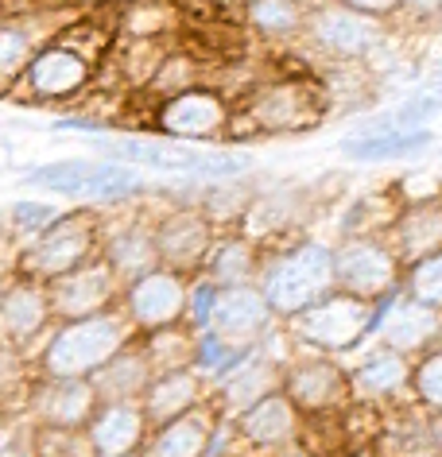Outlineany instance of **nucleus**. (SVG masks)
Here are the masks:
<instances>
[{"label":"nucleus","instance_id":"nucleus-1","mask_svg":"<svg viewBox=\"0 0 442 457\" xmlns=\"http://www.w3.org/2000/svg\"><path fill=\"white\" fill-rule=\"evenodd\" d=\"M233 105L237 112H233L229 144H241V140L314 132L330 117L334 97L322 71H314L311 62H299V66H279V71L256 74V82H248L237 94Z\"/></svg>","mask_w":442,"mask_h":457},{"label":"nucleus","instance_id":"nucleus-2","mask_svg":"<svg viewBox=\"0 0 442 457\" xmlns=\"http://www.w3.org/2000/svg\"><path fill=\"white\" fill-rule=\"evenodd\" d=\"M113 43H117V20H78L43 43L8 89V97L31 101V105H63L78 101L101 78Z\"/></svg>","mask_w":442,"mask_h":457},{"label":"nucleus","instance_id":"nucleus-3","mask_svg":"<svg viewBox=\"0 0 442 457\" xmlns=\"http://www.w3.org/2000/svg\"><path fill=\"white\" fill-rule=\"evenodd\" d=\"M392 39V20L354 12L338 0H314L299 47L307 51L314 71H372L388 54Z\"/></svg>","mask_w":442,"mask_h":457},{"label":"nucleus","instance_id":"nucleus-4","mask_svg":"<svg viewBox=\"0 0 442 457\" xmlns=\"http://www.w3.org/2000/svg\"><path fill=\"white\" fill-rule=\"evenodd\" d=\"M256 287L264 291L271 314L279 322H291L307 306L326 299L334 287V245L319 237H295L276 248H264Z\"/></svg>","mask_w":442,"mask_h":457},{"label":"nucleus","instance_id":"nucleus-5","mask_svg":"<svg viewBox=\"0 0 442 457\" xmlns=\"http://www.w3.org/2000/svg\"><path fill=\"white\" fill-rule=\"evenodd\" d=\"M129 341H136V329L121 314V306L94 318L59 322L39 353V376H47V380H89Z\"/></svg>","mask_w":442,"mask_h":457},{"label":"nucleus","instance_id":"nucleus-6","mask_svg":"<svg viewBox=\"0 0 442 457\" xmlns=\"http://www.w3.org/2000/svg\"><path fill=\"white\" fill-rule=\"evenodd\" d=\"M101 228H105V221H101V213L94 205L59 213L43 233H36L20 248L16 276L31 283H51L66 276V271L89 264L101 253Z\"/></svg>","mask_w":442,"mask_h":457},{"label":"nucleus","instance_id":"nucleus-7","mask_svg":"<svg viewBox=\"0 0 442 457\" xmlns=\"http://www.w3.org/2000/svg\"><path fill=\"white\" fill-rule=\"evenodd\" d=\"M377 303L357 299L346 291H330L326 299L307 306L303 314H295L291 322H283V334L299 349L311 353H357L369 337H377Z\"/></svg>","mask_w":442,"mask_h":457},{"label":"nucleus","instance_id":"nucleus-8","mask_svg":"<svg viewBox=\"0 0 442 457\" xmlns=\"http://www.w3.org/2000/svg\"><path fill=\"white\" fill-rule=\"evenodd\" d=\"M24 182L94 205H121L144 194V179L117 159H54V163L31 167Z\"/></svg>","mask_w":442,"mask_h":457},{"label":"nucleus","instance_id":"nucleus-9","mask_svg":"<svg viewBox=\"0 0 442 457\" xmlns=\"http://www.w3.org/2000/svg\"><path fill=\"white\" fill-rule=\"evenodd\" d=\"M233 112L237 105L225 89L198 82L190 89H179L171 97H155L152 109H147V124L155 129V136H167V140L179 144H213V140L229 144Z\"/></svg>","mask_w":442,"mask_h":457},{"label":"nucleus","instance_id":"nucleus-10","mask_svg":"<svg viewBox=\"0 0 442 457\" xmlns=\"http://www.w3.org/2000/svg\"><path fill=\"white\" fill-rule=\"evenodd\" d=\"M404 264L384 233H357L334 245V287L357 299L377 303L400 291Z\"/></svg>","mask_w":442,"mask_h":457},{"label":"nucleus","instance_id":"nucleus-11","mask_svg":"<svg viewBox=\"0 0 442 457\" xmlns=\"http://www.w3.org/2000/svg\"><path fill=\"white\" fill-rule=\"evenodd\" d=\"M283 392L299 415H334L354 403V387H349V364L334 361L330 353L299 349L283 364Z\"/></svg>","mask_w":442,"mask_h":457},{"label":"nucleus","instance_id":"nucleus-12","mask_svg":"<svg viewBox=\"0 0 442 457\" xmlns=\"http://www.w3.org/2000/svg\"><path fill=\"white\" fill-rule=\"evenodd\" d=\"M187 295H190V276L171 268H152L147 276L124 283L117 306L132 322L136 334H152V329L187 322Z\"/></svg>","mask_w":442,"mask_h":457},{"label":"nucleus","instance_id":"nucleus-13","mask_svg":"<svg viewBox=\"0 0 442 457\" xmlns=\"http://www.w3.org/2000/svg\"><path fill=\"white\" fill-rule=\"evenodd\" d=\"M276 326H279V318L271 314L264 291H260L256 283H245V287L218 291L213 311H210V326L202 329V334H213L233 349H260L276 334Z\"/></svg>","mask_w":442,"mask_h":457},{"label":"nucleus","instance_id":"nucleus-14","mask_svg":"<svg viewBox=\"0 0 442 457\" xmlns=\"http://www.w3.org/2000/svg\"><path fill=\"white\" fill-rule=\"evenodd\" d=\"M43 287H47V303H51L54 322H74V318H94V314L113 311V306L121 303L124 283L113 276V268L97 253L89 264L66 271V276L43 283Z\"/></svg>","mask_w":442,"mask_h":457},{"label":"nucleus","instance_id":"nucleus-15","mask_svg":"<svg viewBox=\"0 0 442 457\" xmlns=\"http://www.w3.org/2000/svg\"><path fill=\"white\" fill-rule=\"evenodd\" d=\"M155 233V253H160V268L183 271V276L195 279L202 264H206L213 237H218V225L210 221L198 205H175V210L160 213L152 221Z\"/></svg>","mask_w":442,"mask_h":457},{"label":"nucleus","instance_id":"nucleus-16","mask_svg":"<svg viewBox=\"0 0 442 457\" xmlns=\"http://www.w3.org/2000/svg\"><path fill=\"white\" fill-rule=\"evenodd\" d=\"M384 237H388V245L396 248L404 268L423 256L442 253V187L427 194H404L400 210H396Z\"/></svg>","mask_w":442,"mask_h":457},{"label":"nucleus","instance_id":"nucleus-17","mask_svg":"<svg viewBox=\"0 0 442 457\" xmlns=\"http://www.w3.org/2000/svg\"><path fill=\"white\" fill-rule=\"evenodd\" d=\"M279 334V329H276ZM271 334V337H276ZM271 337L264 341L260 349H253L248 357L237 364V369L225 376L221 384H213V407L221 411L225 419H233L237 411L253 407L256 399H264L271 392H283V364H288V357H279V353H271Z\"/></svg>","mask_w":442,"mask_h":457},{"label":"nucleus","instance_id":"nucleus-18","mask_svg":"<svg viewBox=\"0 0 442 457\" xmlns=\"http://www.w3.org/2000/svg\"><path fill=\"white\" fill-rule=\"evenodd\" d=\"M229 422H233L237 445H248V450H256V453H276L283 445L299 442L303 415L288 399V392H271L264 399H256L253 407L237 411Z\"/></svg>","mask_w":442,"mask_h":457},{"label":"nucleus","instance_id":"nucleus-19","mask_svg":"<svg viewBox=\"0 0 442 457\" xmlns=\"http://www.w3.org/2000/svg\"><path fill=\"white\" fill-rule=\"evenodd\" d=\"M349 387H354V399L377 407L412 399V357L388 345H372L357 364H349Z\"/></svg>","mask_w":442,"mask_h":457},{"label":"nucleus","instance_id":"nucleus-20","mask_svg":"<svg viewBox=\"0 0 442 457\" xmlns=\"http://www.w3.org/2000/svg\"><path fill=\"white\" fill-rule=\"evenodd\" d=\"M97 403L101 399L89 380H47V376H39V384L28 395V407L39 427L59 430H86Z\"/></svg>","mask_w":442,"mask_h":457},{"label":"nucleus","instance_id":"nucleus-21","mask_svg":"<svg viewBox=\"0 0 442 457\" xmlns=\"http://www.w3.org/2000/svg\"><path fill=\"white\" fill-rule=\"evenodd\" d=\"M377 337H380V345H388V349L415 361L442 341V311L407 299V295L400 291L388 311H384V322L377 329Z\"/></svg>","mask_w":442,"mask_h":457},{"label":"nucleus","instance_id":"nucleus-22","mask_svg":"<svg viewBox=\"0 0 442 457\" xmlns=\"http://www.w3.org/2000/svg\"><path fill=\"white\" fill-rule=\"evenodd\" d=\"M155 217H129L124 225H105L101 228V260L113 268L121 283H132L160 268V253H155Z\"/></svg>","mask_w":442,"mask_h":457},{"label":"nucleus","instance_id":"nucleus-23","mask_svg":"<svg viewBox=\"0 0 442 457\" xmlns=\"http://www.w3.org/2000/svg\"><path fill=\"white\" fill-rule=\"evenodd\" d=\"M152 422H147L140 403H97L94 419L86 422V438L94 457H124L140 453Z\"/></svg>","mask_w":442,"mask_h":457},{"label":"nucleus","instance_id":"nucleus-24","mask_svg":"<svg viewBox=\"0 0 442 457\" xmlns=\"http://www.w3.org/2000/svg\"><path fill=\"white\" fill-rule=\"evenodd\" d=\"M221 422V411L213 407V399L198 403L195 411L179 415L163 427H152L144 442V457H206V445Z\"/></svg>","mask_w":442,"mask_h":457},{"label":"nucleus","instance_id":"nucleus-25","mask_svg":"<svg viewBox=\"0 0 442 457\" xmlns=\"http://www.w3.org/2000/svg\"><path fill=\"white\" fill-rule=\"evenodd\" d=\"M206 399H210L206 376L198 369H175V372H160L147 384L140 407L152 427H163V422H171L179 415H187V411H195L198 403H206Z\"/></svg>","mask_w":442,"mask_h":457},{"label":"nucleus","instance_id":"nucleus-26","mask_svg":"<svg viewBox=\"0 0 442 457\" xmlns=\"http://www.w3.org/2000/svg\"><path fill=\"white\" fill-rule=\"evenodd\" d=\"M47 322H54L47 287L16 276L13 287H4V295H0V329H4V341L20 349L31 337H39L47 329Z\"/></svg>","mask_w":442,"mask_h":457},{"label":"nucleus","instance_id":"nucleus-27","mask_svg":"<svg viewBox=\"0 0 442 457\" xmlns=\"http://www.w3.org/2000/svg\"><path fill=\"white\" fill-rule=\"evenodd\" d=\"M260 264H264V248L253 237H245L241 228H225L213 237V248L198 276H206L218 287H245V283H256Z\"/></svg>","mask_w":442,"mask_h":457},{"label":"nucleus","instance_id":"nucleus-28","mask_svg":"<svg viewBox=\"0 0 442 457\" xmlns=\"http://www.w3.org/2000/svg\"><path fill=\"white\" fill-rule=\"evenodd\" d=\"M152 380H155V372H152V361H147L140 349V337L129 341L117 357L105 361L89 376L101 403H140Z\"/></svg>","mask_w":442,"mask_h":457},{"label":"nucleus","instance_id":"nucleus-29","mask_svg":"<svg viewBox=\"0 0 442 457\" xmlns=\"http://www.w3.org/2000/svg\"><path fill=\"white\" fill-rule=\"evenodd\" d=\"M311 4L307 0H245L241 24L256 39L276 43V47H299L303 31H307Z\"/></svg>","mask_w":442,"mask_h":457},{"label":"nucleus","instance_id":"nucleus-30","mask_svg":"<svg viewBox=\"0 0 442 457\" xmlns=\"http://www.w3.org/2000/svg\"><path fill=\"white\" fill-rule=\"evenodd\" d=\"M438 144V136L430 124L419 129H388V132H372V136H342L338 152L354 163H392V159H412L423 155Z\"/></svg>","mask_w":442,"mask_h":457},{"label":"nucleus","instance_id":"nucleus-31","mask_svg":"<svg viewBox=\"0 0 442 457\" xmlns=\"http://www.w3.org/2000/svg\"><path fill=\"white\" fill-rule=\"evenodd\" d=\"M43 31L39 20H0V94L16 86V78L24 74V66L31 62V54L43 47Z\"/></svg>","mask_w":442,"mask_h":457},{"label":"nucleus","instance_id":"nucleus-32","mask_svg":"<svg viewBox=\"0 0 442 457\" xmlns=\"http://www.w3.org/2000/svg\"><path fill=\"white\" fill-rule=\"evenodd\" d=\"M140 337L144 357L152 361V372H175V369H195V345L198 334L183 326H167V329H152V334H136Z\"/></svg>","mask_w":442,"mask_h":457},{"label":"nucleus","instance_id":"nucleus-33","mask_svg":"<svg viewBox=\"0 0 442 457\" xmlns=\"http://www.w3.org/2000/svg\"><path fill=\"white\" fill-rule=\"evenodd\" d=\"M412 399L427 415L442 411V341L412 361Z\"/></svg>","mask_w":442,"mask_h":457},{"label":"nucleus","instance_id":"nucleus-34","mask_svg":"<svg viewBox=\"0 0 442 457\" xmlns=\"http://www.w3.org/2000/svg\"><path fill=\"white\" fill-rule=\"evenodd\" d=\"M400 291L407 295V299L442 311V253L407 264L404 268V279H400Z\"/></svg>","mask_w":442,"mask_h":457},{"label":"nucleus","instance_id":"nucleus-35","mask_svg":"<svg viewBox=\"0 0 442 457\" xmlns=\"http://www.w3.org/2000/svg\"><path fill=\"white\" fill-rule=\"evenodd\" d=\"M36 457H94L86 430H59L39 427L36 430Z\"/></svg>","mask_w":442,"mask_h":457},{"label":"nucleus","instance_id":"nucleus-36","mask_svg":"<svg viewBox=\"0 0 442 457\" xmlns=\"http://www.w3.org/2000/svg\"><path fill=\"white\" fill-rule=\"evenodd\" d=\"M218 283H210L206 276H195L190 279V295H187V326L202 334L210 326V311H213V299H218Z\"/></svg>","mask_w":442,"mask_h":457},{"label":"nucleus","instance_id":"nucleus-37","mask_svg":"<svg viewBox=\"0 0 442 457\" xmlns=\"http://www.w3.org/2000/svg\"><path fill=\"white\" fill-rule=\"evenodd\" d=\"M54 217H59V210L47 205V202H16L13 213H8V221H13L16 233H24L28 241H31V237L43 233V228L54 221Z\"/></svg>","mask_w":442,"mask_h":457},{"label":"nucleus","instance_id":"nucleus-38","mask_svg":"<svg viewBox=\"0 0 442 457\" xmlns=\"http://www.w3.org/2000/svg\"><path fill=\"white\" fill-rule=\"evenodd\" d=\"M392 24L442 28V0H400V16H396Z\"/></svg>","mask_w":442,"mask_h":457},{"label":"nucleus","instance_id":"nucleus-39","mask_svg":"<svg viewBox=\"0 0 442 457\" xmlns=\"http://www.w3.org/2000/svg\"><path fill=\"white\" fill-rule=\"evenodd\" d=\"M338 4L354 8V12H365V16H377V20L400 16V0H338Z\"/></svg>","mask_w":442,"mask_h":457},{"label":"nucleus","instance_id":"nucleus-40","mask_svg":"<svg viewBox=\"0 0 442 457\" xmlns=\"http://www.w3.org/2000/svg\"><path fill=\"white\" fill-rule=\"evenodd\" d=\"M427 430H430V445H435V457H442V411H438V415H427Z\"/></svg>","mask_w":442,"mask_h":457},{"label":"nucleus","instance_id":"nucleus-41","mask_svg":"<svg viewBox=\"0 0 442 457\" xmlns=\"http://www.w3.org/2000/svg\"><path fill=\"white\" fill-rule=\"evenodd\" d=\"M271 457H314L307 445H299V442H291V445H283V450H276Z\"/></svg>","mask_w":442,"mask_h":457},{"label":"nucleus","instance_id":"nucleus-42","mask_svg":"<svg viewBox=\"0 0 442 457\" xmlns=\"http://www.w3.org/2000/svg\"><path fill=\"white\" fill-rule=\"evenodd\" d=\"M124 457H144V450H140V453H124Z\"/></svg>","mask_w":442,"mask_h":457},{"label":"nucleus","instance_id":"nucleus-43","mask_svg":"<svg viewBox=\"0 0 442 457\" xmlns=\"http://www.w3.org/2000/svg\"><path fill=\"white\" fill-rule=\"evenodd\" d=\"M253 457H271V453H253Z\"/></svg>","mask_w":442,"mask_h":457},{"label":"nucleus","instance_id":"nucleus-44","mask_svg":"<svg viewBox=\"0 0 442 457\" xmlns=\"http://www.w3.org/2000/svg\"><path fill=\"white\" fill-rule=\"evenodd\" d=\"M307 4H314V0H307Z\"/></svg>","mask_w":442,"mask_h":457}]
</instances>
